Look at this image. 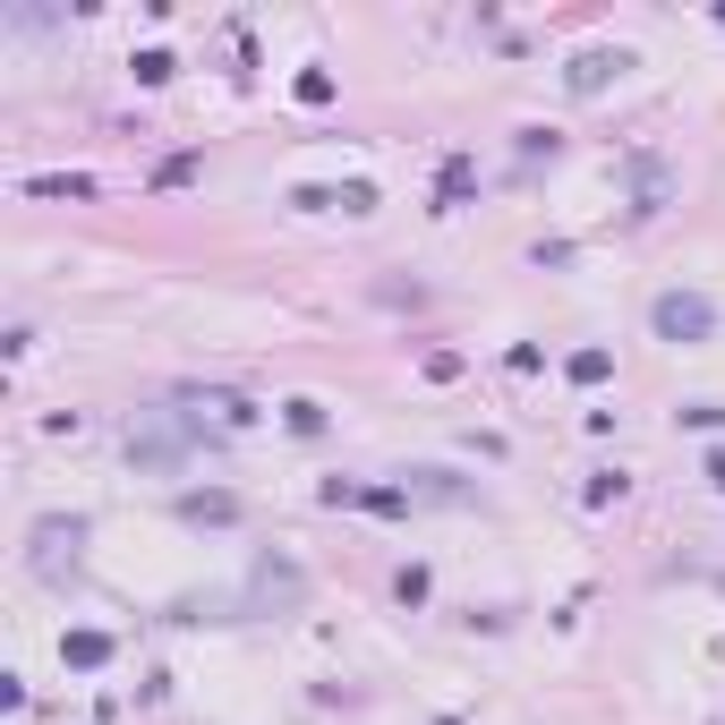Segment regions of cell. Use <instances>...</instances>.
<instances>
[{
	"label": "cell",
	"instance_id": "cell-1",
	"mask_svg": "<svg viewBox=\"0 0 725 725\" xmlns=\"http://www.w3.org/2000/svg\"><path fill=\"white\" fill-rule=\"evenodd\" d=\"M649 325H658L666 342H708L717 316H708V299H700V291H666L658 307H649Z\"/></svg>",
	"mask_w": 725,
	"mask_h": 725
},
{
	"label": "cell",
	"instance_id": "cell-2",
	"mask_svg": "<svg viewBox=\"0 0 725 725\" xmlns=\"http://www.w3.org/2000/svg\"><path fill=\"white\" fill-rule=\"evenodd\" d=\"M624 68H631V52H581V61H572V95H597V86L624 77Z\"/></svg>",
	"mask_w": 725,
	"mask_h": 725
},
{
	"label": "cell",
	"instance_id": "cell-3",
	"mask_svg": "<svg viewBox=\"0 0 725 725\" xmlns=\"http://www.w3.org/2000/svg\"><path fill=\"white\" fill-rule=\"evenodd\" d=\"M61 658H68V666H102V658H111V631H68Z\"/></svg>",
	"mask_w": 725,
	"mask_h": 725
},
{
	"label": "cell",
	"instance_id": "cell-4",
	"mask_svg": "<svg viewBox=\"0 0 725 725\" xmlns=\"http://www.w3.org/2000/svg\"><path fill=\"white\" fill-rule=\"evenodd\" d=\"M180 512H188V521H239V504H231V495H188Z\"/></svg>",
	"mask_w": 725,
	"mask_h": 725
},
{
	"label": "cell",
	"instance_id": "cell-5",
	"mask_svg": "<svg viewBox=\"0 0 725 725\" xmlns=\"http://www.w3.org/2000/svg\"><path fill=\"white\" fill-rule=\"evenodd\" d=\"M606 367H615V359H606V350H572V385H597Z\"/></svg>",
	"mask_w": 725,
	"mask_h": 725
},
{
	"label": "cell",
	"instance_id": "cell-6",
	"mask_svg": "<svg viewBox=\"0 0 725 725\" xmlns=\"http://www.w3.org/2000/svg\"><path fill=\"white\" fill-rule=\"evenodd\" d=\"M708 478H717V487H725V453H708Z\"/></svg>",
	"mask_w": 725,
	"mask_h": 725
}]
</instances>
